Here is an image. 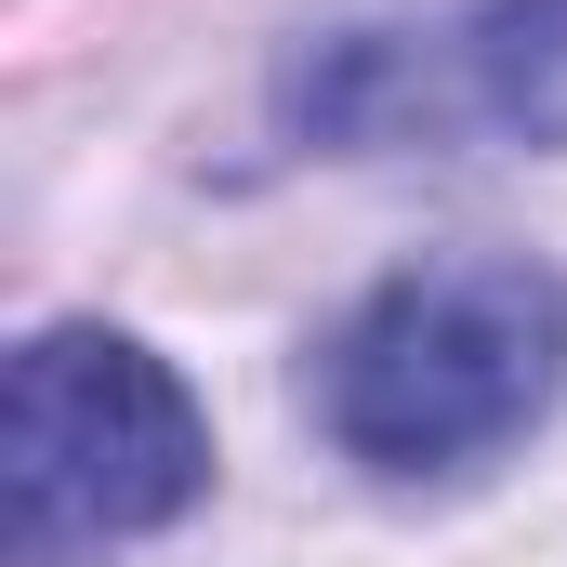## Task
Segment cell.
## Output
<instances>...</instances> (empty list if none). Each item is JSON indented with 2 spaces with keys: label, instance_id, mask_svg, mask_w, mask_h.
<instances>
[{
  "label": "cell",
  "instance_id": "2",
  "mask_svg": "<svg viewBox=\"0 0 567 567\" xmlns=\"http://www.w3.org/2000/svg\"><path fill=\"white\" fill-rule=\"evenodd\" d=\"M212 488V423L133 330H27L0 383V567H106Z\"/></svg>",
  "mask_w": 567,
  "mask_h": 567
},
{
  "label": "cell",
  "instance_id": "1",
  "mask_svg": "<svg viewBox=\"0 0 567 567\" xmlns=\"http://www.w3.org/2000/svg\"><path fill=\"white\" fill-rule=\"evenodd\" d=\"M567 396V278L462 251L383 278L317 343V423L370 475H475Z\"/></svg>",
  "mask_w": 567,
  "mask_h": 567
},
{
  "label": "cell",
  "instance_id": "3",
  "mask_svg": "<svg viewBox=\"0 0 567 567\" xmlns=\"http://www.w3.org/2000/svg\"><path fill=\"white\" fill-rule=\"evenodd\" d=\"M317 145H567V0H475L449 27H357L290 80Z\"/></svg>",
  "mask_w": 567,
  "mask_h": 567
}]
</instances>
